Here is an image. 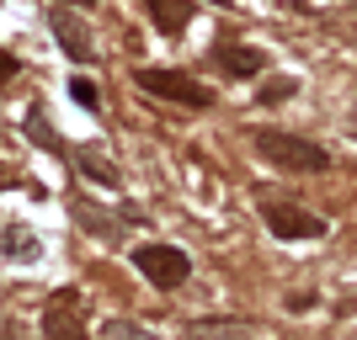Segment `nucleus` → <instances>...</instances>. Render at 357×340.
Returning a JSON list of instances; mask_svg holds the SVG:
<instances>
[{
    "label": "nucleus",
    "instance_id": "obj_1",
    "mask_svg": "<svg viewBox=\"0 0 357 340\" xmlns=\"http://www.w3.org/2000/svg\"><path fill=\"white\" fill-rule=\"evenodd\" d=\"M251 144H256L261 160H272L278 170H294V176H320V170H331V154L314 144V138H304V133H272V128H256Z\"/></svg>",
    "mask_w": 357,
    "mask_h": 340
},
{
    "label": "nucleus",
    "instance_id": "obj_2",
    "mask_svg": "<svg viewBox=\"0 0 357 340\" xmlns=\"http://www.w3.org/2000/svg\"><path fill=\"white\" fill-rule=\"evenodd\" d=\"M134 266H139V277H144V282H155V287L171 293V287H181V282L192 277V255L176 250V245H139Z\"/></svg>",
    "mask_w": 357,
    "mask_h": 340
},
{
    "label": "nucleus",
    "instance_id": "obj_3",
    "mask_svg": "<svg viewBox=\"0 0 357 340\" xmlns=\"http://www.w3.org/2000/svg\"><path fill=\"white\" fill-rule=\"evenodd\" d=\"M261 223H267L278 239H320L326 234V218H314L310 207L283 202V197H261Z\"/></svg>",
    "mask_w": 357,
    "mask_h": 340
},
{
    "label": "nucleus",
    "instance_id": "obj_4",
    "mask_svg": "<svg viewBox=\"0 0 357 340\" xmlns=\"http://www.w3.org/2000/svg\"><path fill=\"white\" fill-rule=\"evenodd\" d=\"M134 86L149 90V96H160V102H176V106H208L213 102L208 90L181 70H134Z\"/></svg>",
    "mask_w": 357,
    "mask_h": 340
},
{
    "label": "nucleus",
    "instance_id": "obj_5",
    "mask_svg": "<svg viewBox=\"0 0 357 340\" xmlns=\"http://www.w3.org/2000/svg\"><path fill=\"white\" fill-rule=\"evenodd\" d=\"M43 340H91L86 335V303H80V293H54V298H48Z\"/></svg>",
    "mask_w": 357,
    "mask_h": 340
},
{
    "label": "nucleus",
    "instance_id": "obj_6",
    "mask_svg": "<svg viewBox=\"0 0 357 340\" xmlns=\"http://www.w3.org/2000/svg\"><path fill=\"white\" fill-rule=\"evenodd\" d=\"M48 22H54V32H59L64 54H70L75 64H91V59H96V48H91V32L80 27V16H75L70 6H54V16H48Z\"/></svg>",
    "mask_w": 357,
    "mask_h": 340
},
{
    "label": "nucleus",
    "instance_id": "obj_7",
    "mask_svg": "<svg viewBox=\"0 0 357 340\" xmlns=\"http://www.w3.org/2000/svg\"><path fill=\"white\" fill-rule=\"evenodd\" d=\"M213 64H219L224 74H235V80H251V74H261V54L245 43H229V38H219L213 43Z\"/></svg>",
    "mask_w": 357,
    "mask_h": 340
},
{
    "label": "nucleus",
    "instance_id": "obj_8",
    "mask_svg": "<svg viewBox=\"0 0 357 340\" xmlns=\"http://www.w3.org/2000/svg\"><path fill=\"white\" fill-rule=\"evenodd\" d=\"M149 22L165 32V38H181L187 32V22H192V0H144Z\"/></svg>",
    "mask_w": 357,
    "mask_h": 340
},
{
    "label": "nucleus",
    "instance_id": "obj_9",
    "mask_svg": "<svg viewBox=\"0 0 357 340\" xmlns=\"http://www.w3.org/2000/svg\"><path fill=\"white\" fill-rule=\"evenodd\" d=\"M187 340H256V325H245V319H197V325H187Z\"/></svg>",
    "mask_w": 357,
    "mask_h": 340
},
{
    "label": "nucleus",
    "instance_id": "obj_10",
    "mask_svg": "<svg viewBox=\"0 0 357 340\" xmlns=\"http://www.w3.org/2000/svg\"><path fill=\"white\" fill-rule=\"evenodd\" d=\"M75 165H80L86 181H96V186H118V165L107 160L102 149H75Z\"/></svg>",
    "mask_w": 357,
    "mask_h": 340
},
{
    "label": "nucleus",
    "instance_id": "obj_11",
    "mask_svg": "<svg viewBox=\"0 0 357 340\" xmlns=\"http://www.w3.org/2000/svg\"><path fill=\"white\" fill-rule=\"evenodd\" d=\"M102 340H160L155 330H144V325H134V319H107L102 325Z\"/></svg>",
    "mask_w": 357,
    "mask_h": 340
},
{
    "label": "nucleus",
    "instance_id": "obj_12",
    "mask_svg": "<svg viewBox=\"0 0 357 340\" xmlns=\"http://www.w3.org/2000/svg\"><path fill=\"white\" fill-rule=\"evenodd\" d=\"M294 80H288V74H278V80H267V86H261V106H278V102H288V96H294Z\"/></svg>",
    "mask_w": 357,
    "mask_h": 340
},
{
    "label": "nucleus",
    "instance_id": "obj_13",
    "mask_svg": "<svg viewBox=\"0 0 357 340\" xmlns=\"http://www.w3.org/2000/svg\"><path fill=\"white\" fill-rule=\"evenodd\" d=\"M70 96L86 106V112H96V106H102V96H96V86H91L86 74H80V80H70Z\"/></svg>",
    "mask_w": 357,
    "mask_h": 340
},
{
    "label": "nucleus",
    "instance_id": "obj_14",
    "mask_svg": "<svg viewBox=\"0 0 357 340\" xmlns=\"http://www.w3.org/2000/svg\"><path fill=\"white\" fill-rule=\"evenodd\" d=\"M16 70V59H6V54H0V74H11Z\"/></svg>",
    "mask_w": 357,
    "mask_h": 340
},
{
    "label": "nucleus",
    "instance_id": "obj_15",
    "mask_svg": "<svg viewBox=\"0 0 357 340\" xmlns=\"http://www.w3.org/2000/svg\"><path fill=\"white\" fill-rule=\"evenodd\" d=\"M75 6H96V0H75Z\"/></svg>",
    "mask_w": 357,
    "mask_h": 340
},
{
    "label": "nucleus",
    "instance_id": "obj_16",
    "mask_svg": "<svg viewBox=\"0 0 357 340\" xmlns=\"http://www.w3.org/2000/svg\"><path fill=\"white\" fill-rule=\"evenodd\" d=\"M208 6H229V0H208Z\"/></svg>",
    "mask_w": 357,
    "mask_h": 340
}]
</instances>
